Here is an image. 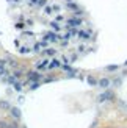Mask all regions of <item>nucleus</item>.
Wrapping results in <instances>:
<instances>
[{
  "label": "nucleus",
  "instance_id": "f257e3e1",
  "mask_svg": "<svg viewBox=\"0 0 127 128\" xmlns=\"http://www.w3.org/2000/svg\"><path fill=\"white\" fill-rule=\"evenodd\" d=\"M99 86L100 88H108L110 86V80L108 78H102V80L99 81Z\"/></svg>",
  "mask_w": 127,
  "mask_h": 128
},
{
  "label": "nucleus",
  "instance_id": "6e6552de",
  "mask_svg": "<svg viewBox=\"0 0 127 128\" xmlns=\"http://www.w3.org/2000/svg\"><path fill=\"white\" fill-rule=\"evenodd\" d=\"M30 78H31V80H38V78H39V75H38V74H31Z\"/></svg>",
  "mask_w": 127,
  "mask_h": 128
},
{
  "label": "nucleus",
  "instance_id": "20e7f679",
  "mask_svg": "<svg viewBox=\"0 0 127 128\" xmlns=\"http://www.w3.org/2000/svg\"><path fill=\"white\" fill-rule=\"evenodd\" d=\"M79 36H80V38H83V39H88V38H90L86 31H80V33H79Z\"/></svg>",
  "mask_w": 127,
  "mask_h": 128
},
{
  "label": "nucleus",
  "instance_id": "7ed1b4c3",
  "mask_svg": "<svg viewBox=\"0 0 127 128\" xmlns=\"http://www.w3.org/2000/svg\"><path fill=\"white\" fill-rule=\"evenodd\" d=\"M11 114L14 117H21V112H19V110H16V108H13V110H11Z\"/></svg>",
  "mask_w": 127,
  "mask_h": 128
},
{
  "label": "nucleus",
  "instance_id": "0eeeda50",
  "mask_svg": "<svg viewBox=\"0 0 127 128\" xmlns=\"http://www.w3.org/2000/svg\"><path fill=\"white\" fill-rule=\"evenodd\" d=\"M0 128H10V125L6 122H0Z\"/></svg>",
  "mask_w": 127,
  "mask_h": 128
},
{
  "label": "nucleus",
  "instance_id": "f03ea898",
  "mask_svg": "<svg viewBox=\"0 0 127 128\" xmlns=\"http://www.w3.org/2000/svg\"><path fill=\"white\" fill-rule=\"evenodd\" d=\"M88 81H90V84H93V86L97 84V80L94 78V76H88Z\"/></svg>",
  "mask_w": 127,
  "mask_h": 128
},
{
  "label": "nucleus",
  "instance_id": "423d86ee",
  "mask_svg": "<svg viewBox=\"0 0 127 128\" xmlns=\"http://www.w3.org/2000/svg\"><path fill=\"white\" fill-rule=\"evenodd\" d=\"M0 105H2V108H5V110H8V108H10V103H6V102H2Z\"/></svg>",
  "mask_w": 127,
  "mask_h": 128
},
{
  "label": "nucleus",
  "instance_id": "39448f33",
  "mask_svg": "<svg viewBox=\"0 0 127 128\" xmlns=\"http://www.w3.org/2000/svg\"><path fill=\"white\" fill-rule=\"evenodd\" d=\"M69 24L75 27V25H79V24H80V20H77V19H72V20H69Z\"/></svg>",
  "mask_w": 127,
  "mask_h": 128
}]
</instances>
